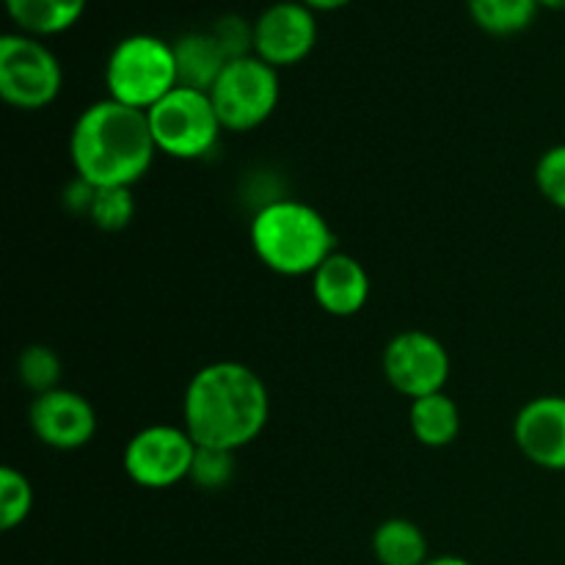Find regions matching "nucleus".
<instances>
[{
  "mask_svg": "<svg viewBox=\"0 0 565 565\" xmlns=\"http://www.w3.org/2000/svg\"><path fill=\"white\" fill-rule=\"evenodd\" d=\"M136 215V199L132 188H97L94 193L88 221L103 232H121L130 226Z\"/></svg>",
  "mask_w": 565,
  "mask_h": 565,
  "instance_id": "21",
  "label": "nucleus"
},
{
  "mask_svg": "<svg viewBox=\"0 0 565 565\" xmlns=\"http://www.w3.org/2000/svg\"><path fill=\"white\" fill-rule=\"evenodd\" d=\"M469 17L483 33L497 39L527 31L539 17V0H467Z\"/></svg>",
  "mask_w": 565,
  "mask_h": 565,
  "instance_id": "18",
  "label": "nucleus"
},
{
  "mask_svg": "<svg viewBox=\"0 0 565 565\" xmlns=\"http://www.w3.org/2000/svg\"><path fill=\"white\" fill-rule=\"evenodd\" d=\"M88 0H6L11 22L20 33L36 39L58 36L83 20Z\"/></svg>",
  "mask_w": 565,
  "mask_h": 565,
  "instance_id": "15",
  "label": "nucleus"
},
{
  "mask_svg": "<svg viewBox=\"0 0 565 565\" xmlns=\"http://www.w3.org/2000/svg\"><path fill=\"white\" fill-rule=\"evenodd\" d=\"M535 185L552 207L565 213V143L546 149L535 163Z\"/></svg>",
  "mask_w": 565,
  "mask_h": 565,
  "instance_id": "23",
  "label": "nucleus"
},
{
  "mask_svg": "<svg viewBox=\"0 0 565 565\" xmlns=\"http://www.w3.org/2000/svg\"><path fill=\"white\" fill-rule=\"evenodd\" d=\"M408 428L419 445L441 450V447H450L461 434V408L447 392L425 395L419 401H412Z\"/></svg>",
  "mask_w": 565,
  "mask_h": 565,
  "instance_id": "16",
  "label": "nucleus"
},
{
  "mask_svg": "<svg viewBox=\"0 0 565 565\" xmlns=\"http://www.w3.org/2000/svg\"><path fill=\"white\" fill-rule=\"evenodd\" d=\"M210 31L218 39V44L230 55V61L254 55V22H248L246 17L224 14L210 25Z\"/></svg>",
  "mask_w": 565,
  "mask_h": 565,
  "instance_id": "24",
  "label": "nucleus"
},
{
  "mask_svg": "<svg viewBox=\"0 0 565 565\" xmlns=\"http://www.w3.org/2000/svg\"><path fill=\"white\" fill-rule=\"evenodd\" d=\"M373 555L381 565H425L428 539L412 519H386L373 533Z\"/></svg>",
  "mask_w": 565,
  "mask_h": 565,
  "instance_id": "17",
  "label": "nucleus"
},
{
  "mask_svg": "<svg viewBox=\"0 0 565 565\" xmlns=\"http://www.w3.org/2000/svg\"><path fill=\"white\" fill-rule=\"evenodd\" d=\"M28 423L44 447L61 452L81 450L97 434V412L92 403L81 392L64 390V386L33 397L28 408Z\"/></svg>",
  "mask_w": 565,
  "mask_h": 565,
  "instance_id": "11",
  "label": "nucleus"
},
{
  "mask_svg": "<svg viewBox=\"0 0 565 565\" xmlns=\"http://www.w3.org/2000/svg\"><path fill=\"white\" fill-rule=\"evenodd\" d=\"M180 86L174 47L152 33H130L119 39L105 61L108 97L130 108L149 110Z\"/></svg>",
  "mask_w": 565,
  "mask_h": 565,
  "instance_id": "4",
  "label": "nucleus"
},
{
  "mask_svg": "<svg viewBox=\"0 0 565 565\" xmlns=\"http://www.w3.org/2000/svg\"><path fill=\"white\" fill-rule=\"evenodd\" d=\"M149 130L160 154L174 160H199L215 149L221 119L207 92L177 86L147 110Z\"/></svg>",
  "mask_w": 565,
  "mask_h": 565,
  "instance_id": "5",
  "label": "nucleus"
},
{
  "mask_svg": "<svg viewBox=\"0 0 565 565\" xmlns=\"http://www.w3.org/2000/svg\"><path fill=\"white\" fill-rule=\"evenodd\" d=\"M199 445L185 428L177 425H149L141 428L121 452L125 475L149 491L174 489L182 480H191L193 458Z\"/></svg>",
  "mask_w": 565,
  "mask_h": 565,
  "instance_id": "8",
  "label": "nucleus"
},
{
  "mask_svg": "<svg viewBox=\"0 0 565 565\" xmlns=\"http://www.w3.org/2000/svg\"><path fill=\"white\" fill-rule=\"evenodd\" d=\"M64 70L44 39L6 33L0 39V97L17 110H42L58 99Z\"/></svg>",
  "mask_w": 565,
  "mask_h": 565,
  "instance_id": "7",
  "label": "nucleus"
},
{
  "mask_svg": "<svg viewBox=\"0 0 565 565\" xmlns=\"http://www.w3.org/2000/svg\"><path fill=\"white\" fill-rule=\"evenodd\" d=\"M425 565H475V563L463 561V557L458 555H441V557H434V561H428Z\"/></svg>",
  "mask_w": 565,
  "mask_h": 565,
  "instance_id": "26",
  "label": "nucleus"
},
{
  "mask_svg": "<svg viewBox=\"0 0 565 565\" xmlns=\"http://www.w3.org/2000/svg\"><path fill=\"white\" fill-rule=\"evenodd\" d=\"M33 511V486L20 469L3 467L0 469V527L9 530L20 527Z\"/></svg>",
  "mask_w": 565,
  "mask_h": 565,
  "instance_id": "20",
  "label": "nucleus"
},
{
  "mask_svg": "<svg viewBox=\"0 0 565 565\" xmlns=\"http://www.w3.org/2000/svg\"><path fill=\"white\" fill-rule=\"evenodd\" d=\"M154 147L147 110L105 97L72 125L70 158L75 174L94 188H132L152 169Z\"/></svg>",
  "mask_w": 565,
  "mask_h": 565,
  "instance_id": "2",
  "label": "nucleus"
},
{
  "mask_svg": "<svg viewBox=\"0 0 565 565\" xmlns=\"http://www.w3.org/2000/svg\"><path fill=\"white\" fill-rule=\"evenodd\" d=\"M513 439L533 467L565 472V395H539L519 408Z\"/></svg>",
  "mask_w": 565,
  "mask_h": 565,
  "instance_id": "12",
  "label": "nucleus"
},
{
  "mask_svg": "<svg viewBox=\"0 0 565 565\" xmlns=\"http://www.w3.org/2000/svg\"><path fill=\"white\" fill-rule=\"evenodd\" d=\"M177 58V77L180 86L207 92L215 86L221 72L230 64V55L213 36V31H185L180 39L171 42Z\"/></svg>",
  "mask_w": 565,
  "mask_h": 565,
  "instance_id": "14",
  "label": "nucleus"
},
{
  "mask_svg": "<svg viewBox=\"0 0 565 565\" xmlns=\"http://www.w3.org/2000/svg\"><path fill=\"white\" fill-rule=\"evenodd\" d=\"M303 6L315 11V14H329V11H340L345 6H351L353 0H301Z\"/></svg>",
  "mask_w": 565,
  "mask_h": 565,
  "instance_id": "25",
  "label": "nucleus"
},
{
  "mask_svg": "<svg viewBox=\"0 0 565 565\" xmlns=\"http://www.w3.org/2000/svg\"><path fill=\"white\" fill-rule=\"evenodd\" d=\"M279 70L265 64L257 55L230 61L215 86L210 88L221 127L230 132H252L263 127L279 108Z\"/></svg>",
  "mask_w": 565,
  "mask_h": 565,
  "instance_id": "6",
  "label": "nucleus"
},
{
  "mask_svg": "<svg viewBox=\"0 0 565 565\" xmlns=\"http://www.w3.org/2000/svg\"><path fill=\"white\" fill-rule=\"evenodd\" d=\"M235 478V452L199 447L191 467V483L204 491H221Z\"/></svg>",
  "mask_w": 565,
  "mask_h": 565,
  "instance_id": "22",
  "label": "nucleus"
},
{
  "mask_svg": "<svg viewBox=\"0 0 565 565\" xmlns=\"http://www.w3.org/2000/svg\"><path fill=\"white\" fill-rule=\"evenodd\" d=\"M17 379L28 392L36 395H47V392L58 390L61 384V359L53 348L47 345H28L25 351L17 356Z\"/></svg>",
  "mask_w": 565,
  "mask_h": 565,
  "instance_id": "19",
  "label": "nucleus"
},
{
  "mask_svg": "<svg viewBox=\"0 0 565 565\" xmlns=\"http://www.w3.org/2000/svg\"><path fill=\"white\" fill-rule=\"evenodd\" d=\"M450 353L430 331L408 329L392 337L384 348V375L397 395L419 401L445 392L450 381Z\"/></svg>",
  "mask_w": 565,
  "mask_h": 565,
  "instance_id": "9",
  "label": "nucleus"
},
{
  "mask_svg": "<svg viewBox=\"0 0 565 565\" xmlns=\"http://www.w3.org/2000/svg\"><path fill=\"white\" fill-rule=\"evenodd\" d=\"M541 9H552V11H565V0H539Z\"/></svg>",
  "mask_w": 565,
  "mask_h": 565,
  "instance_id": "27",
  "label": "nucleus"
},
{
  "mask_svg": "<svg viewBox=\"0 0 565 565\" xmlns=\"http://www.w3.org/2000/svg\"><path fill=\"white\" fill-rule=\"evenodd\" d=\"M248 237L259 263L290 279L312 276L337 252L334 230L326 215L298 199L263 204L252 218Z\"/></svg>",
  "mask_w": 565,
  "mask_h": 565,
  "instance_id": "3",
  "label": "nucleus"
},
{
  "mask_svg": "<svg viewBox=\"0 0 565 565\" xmlns=\"http://www.w3.org/2000/svg\"><path fill=\"white\" fill-rule=\"evenodd\" d=\"M268 419V386L248 364H204L188 381L182 397V428L199 447L237 452L263 436Z\"/></svg>",
  "mask_w": 565,
  "mask_h": 565,
  "instance_id": "1",
  "label": "nucleus"
},
{
  "mask_svg": "<svg viewBox=\"0 0 565 565\" xmlns=\"http://www.w3.org/2000/svg\"><path fill=\"white\" fill-rule=\"evenodd\" d=\"M315 303L331 318H353L370 301V274L356 257L334 252L312 276Z\"/></svg>",
  "mask_w": 565,
  "mask_h": 565,
  "instance_id": "13",
  "label": "nucleus"
},
{
  "mask_svg": "<svg viewBox=\"0 0 565 565\" xmlns=\"http://www.w3.org/2000/svg\"><path fill=\"white\" fill-rule=\"evenodd\" d=\"M318 44V14L301 0H276L254 20V55L274 70L298 66Z\"/></svg>",
  "mask_w": 565,
  "mask_h": 565,
  "instance_id": "10",
  "label": "nucleus"
}]
</instances>
